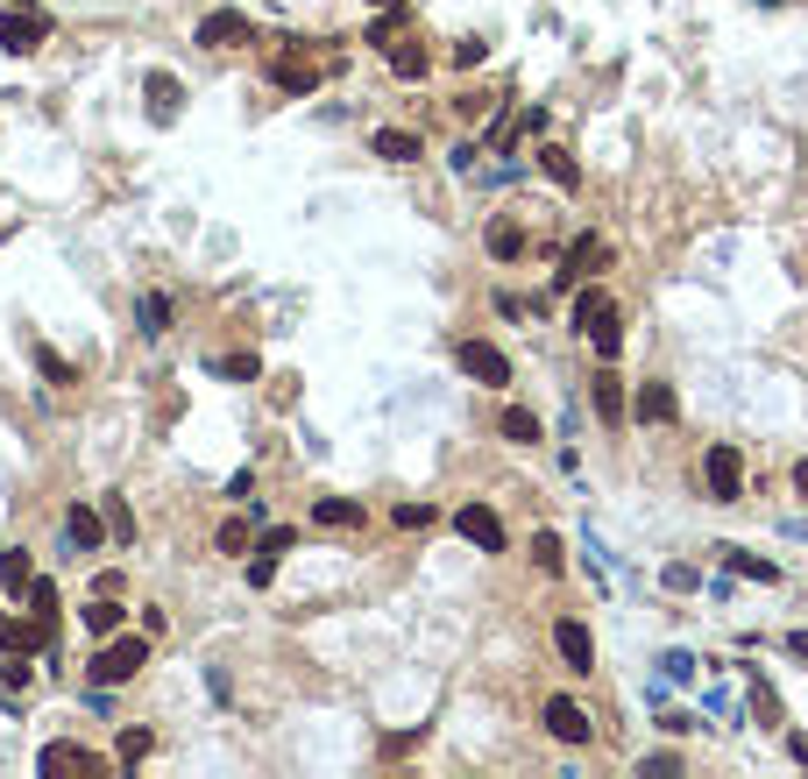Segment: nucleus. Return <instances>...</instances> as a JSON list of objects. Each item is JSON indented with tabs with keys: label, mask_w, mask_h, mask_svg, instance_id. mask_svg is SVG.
<instances>
[{
	"label": "nucleus",
	"mask_w": 808,
	"mask_h": 779,
	"mask_svg": "<svg viewBox=\"0 0 808 779\" xmlns=\"http://www.w3.org/2000/svg\"><path fill=\"white\" fill-rule=\"evenodd\" d=\"M575 326L596 340V354H603V362H617L624 334H617V298H610V291H581V298H575Z\"/></svg>",
	"instance_id": "nucleus-1"
},
{
	"label": "nucleus",
	"mask_w": 808,
	"mask_h": 779,
	"mask_svg": "<svg viewBox=\"0 0 808 779\" xmlns=\"http://www.w3.org/2000/svg\"><path fill=\"white\" fill-rule=\"evenodd\" d=\"M149 666V638H100V659H93V681L100 687H122V681H135V673Z\"/></svg>",
	"instance_id": "nucleus-2"
},
{
	"label": "nucleus",
	"mask_w": 808,
	"mask_h": 779,
	"mask_svg": "<svg viewBox=\"0 0 808 779\" xmlns=\"http://www.w3.org/2000/svg\"><path fill=\"white\" fill-rule=\"evenodd\" d=\"M702 482H709V503H738L744 497V454L730 440H716L702 454Z\"/></svg>",
	"instance_id": "nucleus-3"
},
{
	"label": "nucleus",
	"mask_w": 808,
	"mask_h": 779,
	"mask_svg": "<svg viewBox=\"0 0 808 779\" xmlns=\"http://www.w3.org/2000/svg\"><path fill=\"white\" fill-rule=\"evenodd\" d=\"M454 362H461V376H475V383H489V390L511 383V362H504V348H489V340H461Z\"/></svg>",
	"instance_id": "nucleus-4"
},
{
	"label": "nucleus",
	"mask_w": 808,
	"mask_h": 779,
	"mask_svg": "<svg viewBox=\"0 0 808 779\" xmlns=\"http://www.w3.org/2000/svg\"><path fill=\"white\" fill-rule=\"evenodd\" d=\"M199 43H206V50H249V43H256V22L234 14V8H220V14L199 22Z\"/></svg>",
	"instance_id": "nucleus-5"
},
{
	"label": "nucleus",
	"mask_w": 808,
	"mask_h": 779,
	"mask_svg": "<svg viewBox=\"0 0 808 779\" xmlns=\"http://www.w3.org/2000/svg\"><path fill=\"white\" fill-rule=\"evenodd\" d=\"M269 79H277V93H320L326 65H320V57H305V50H277V65H269Z\"/></svg>",
	"instance_id": "nucleus-6"
},
{
	"label": "nucleus",
	"mask_w": 808,
	"mask_h": 779,
	"mask_svg": "<svg viewBox=\"0 0 808 779\" xmlns=\"http://www.w3.org/2000/svg\"><path fill=\"white\" fill-rule=\"evenodd\" d=\"M43 36H50V22H43L36 8H0V50L28 57V50H36Z\"/></svg>",
	"instance_id": "nucleus-7"
},
{
	"label": "nucleus",
	"mask_w": 808,
	"mask_h": 779,
	"mask_svg": "<svg viewBox=\"0 0 808 779\" xmlns=\"http://www.w3.org/2000/svg\"><path fill=\"white\" fill-rule=\"evenodd\" d=\"M454 532L469 538V546H483V553H504V518L489 511V503H461V511H454Z\"/></svg>",
	"instance_id": "nucleus-8"
},
{
	"label": "nucleus",
	"mask_w": 808,
	"mask_h": 779,
	"mask_svg": "<svg viewBox=\"0 0 808 779\" xmlns=\"http://www.w3.org/2000/svg\"><path fill=\"white\" fill-rule=\"evenodd\" d=\"M553 652L567 659V673H589V666H596V638H589V624H581V617H561V624H553Z\"/></svg>",
	"instance_id": "nucleus-9"
},
{
	"label": "nucleus",
	"mask_w": 808,
	"mask_h": 779,
	"mask_svg": "<svg viewBox=\"0 0 808 779\" xmlns=\"http://www.w3.org/2000/svg\"><path fill=\"white\" fill-rule=\"evenodd\" d=\"M546 730H553L561 744H589V737H596L589 709H581V701H567V695H553V701H546Z\"/></svg>",
	"instance_id": "nucleus-10"
},
{
	"label": "nucleus",
	"mask_w": 808,
	"mask_h": 779,
	"mask_svg": "<svg viewBox=\"0 0 808 779\" xmlns=\"http://www.w3.org/2000/svg\"><path fill=\"white\" fill-rule=\"evenodd\" d=\"M50 772H107V758L85 752V744H50V752H43V779Z\"/></svg>",
	"instance_id": "nucleus-11"
},
{
	"label": "nucleus",
	"mask_w": 808,
	"mask_h": 779,
	"mask_svg": "<svg viewBox=\"0 0 808 779\" xmlns=\"http://www.w3.org/2000/svg\"><path fill=\"white\" fill-rule=\"evenodd\" d=\"M610 263V242H596V234H581L575 248H567V263H561V283H581L589 269H603Z\"/></svg>",
	"instance_id": "nucleus-12"
},
{
	"label": "nucleus",
	"mask_w": 808,
	"mask_h": 779,
	"mask_svg": "<svg viewBox=\"0 0 808 779\" xmlns=\"http://www.w3.org/2000/svg\"><path fill=\"white\" fill-rule=\"evenodd\" d=\"M65 546L71 553H100V511L93 503H71L65 511Z\"/></svg>",
	"instance_id": "nucleus-13"
},
{
	"label": "nucleus",
	"mask_w": 808,
	"mask_h": 779,
	"mask_svg": "<svg viewBox=\"0 0 808 779\" xmlns=\"http://www.w3.org/2000/svg\"><path fill=\"white\" fill-rule=\"evenodd\" d=\"M632 411H638V426H673V411H681V404H673V390H667V383H646Z\"/></svg>",
	"instance_id": "nucleus-14"
},
{
	"label": "nucleus",
	"mask_w": 808,
	"mask_h": 779,
	"mask_svg": "<svg viewBox=\"0 0 808 779\" xmlns=\"http://www.w3.org/2000/svg\"><path fill=\"white\" fill-rule=\"evenodd\" d=\"M0 646H8V652H43V646H57V631H50V624H43V617H28V624H8V631H0Z\"/></svg>",
	"instance_id": "nucleus-15"
},
{
	"label": "nucleus",
	"mask_w": 808,
	"mask_h": 779,
	"mask_svg": "<svg viewBox=\"0 0 808 779\" xmlns=\"http://www.w3.org/2000/svg\"><path fill=\"white\" fill-rule=\"evenodd\" d=\"M589 397H596V418H603V426H624V383H617V369H603V376L589 383Z\"/></svg>",
	"instance_id": "nucleus-16"
},
{
	"label": "nucleus",
	"mask_w": 808,
	"mask_h": 779,
	"mask_svg": "<svg viewBox=\"0 0 808 779\" xmlns=\"http://www.w3.org/2000/svg\"><path fill=\"white\" fill-rule=\"evenodd\" d=\"M122 617H128V609L114 603V595H93V603L79 609V624H85V631H93V638H114V631H122Z\"/></svg>",
	"instance_id": "nucleus-17"
},
{
	"label": "nucleus",
	"mask_w": 808,
	"mask_h": 779,
	"mask_svg": "<svg viewBox=\"0 0 808 779\" xmlns=\"http://www.w3.org/2000/svg\"><path fill=\"white\" fill-rule=\"evenodd\" d=\"M312 518H320L326 524V532H334V524H340V532H362V503H348V497H320V503H312Z\"/></svg>",
	"instance_id": "nucleus-18"
},
{
	"label": "nucleus",
	"mask_w": 808,
	"mask_h": 779,
	"mask_svg": "<svg viewBox=\"0 0 808 779\" xmlns=\"http://www.w3.org/2000/svg\"><path fill=\"white\" fill-rule=\"evenodd\" d=\"M149 114H157V121H177V114H185V85L157 71V79H149Z\"/></svg>",
	"instance_id": "nucleus-19"
},
{
	"label": "nucleus",
	"mask_w": 808,
	"mask_h": 779,
	"mask_svg": "<svg viewBox=\"0 0 808 779\" xmlns=\"http://www.w3.org/2000/svg\"><path fill=\"white\" fill-rule=\"evenodd\" d=\"M539 171H546V177H553V185H561V191H575V185H581V163L567 156L561 142H546V149H539Z\"/></svg>",
	"instance_id": "nucleus-20"
},
{
	"label": "nucleus",
	"mask_w": 808,
	"mask_h": 779,
	"mask_svg": "<svg viewBox=\"0 0 808 779\" xmlns=\"http://www.w3.org/2000/svg\"><path fill=\"white\" fill-rule=\"evenodd\" d=\"M483 242H489V256H497V263L526 256V228H518V220H489V234H483Z\"/></svg>",
	"instance_id": "nucleus-21"
},
{
	"label": "nucleus",
	"mask_w": 808,
	"mask_h": 779,
	"mask_svg": "<svg viewBox=\"0 0 808 779\" xmlns=\"http://www.w3.org/2000/svg\"><path fill=\"white\" fill-rule=\"evenodd\" d=\"M383 57H391V71H397V79H426V71H432V57L418 50V43H391Z\"/></svg>",
	"instance_id": "nucleus-22"
},
{
	"label": "nucleus",
	"mask_w": 808,
	"mask_h": 779,
	"mask_svg": "<svg viewBox=\"0 0 808 779\" xmlns=\"http://www.w3.org/2000/svg\"><path fill=\"white\" fill-rule=\"evenodd\" d=\"M497 432H504V440H511V446H532V440H539V418L526 411V404H511V411L497 418Z\"/></svg>",
	"instance_id": "nucleus-23"
},
{
	"label": "nucleus",
	"mask_w": 808,
	"mask_h": 779,
	"mask_svg": "<svg viewBox=\"0 0 808 779\" xmlns=\"http://www.w3.org/2000/svg\"><path fill=\"white\" fill-rule=\"evenodd\" d=\"M135 319H142V334H149V340H157V334H171V298L142 291V305H135Z\"/></svg>",
	"instance_id": "nucleus-24"
},
{
	"label": "nucleus",
	"mask_w": 808,
	"mask_h": 779,
	"mask_svg": "<svg viewBox=\"0 0 808 779\" xmlns=\"http://www.w3.org/2000/svg\"><path fill=\"white\" fill-rule=\"evenodd\" d=\"M377 156H391V163H418V135L383 128V135H377Z\"/></svg>",
	"instance_id": "nucleus-25"
},
{
	"label": "nucleus",
	"mask_w": 808,
	"mask_h": 779,
	"mask_svg": "<svg viewBox=\"0 0 808 779\" xmlns=\"http://www.w3.org/2000/svg\"><path fill=\"white\" fill-rule=\"evenodd\" d=\"M0 581H8L14 595H28V581H36V567H28V553L14 546V553H0Z\"/></svg>",
	"instance_id": "nucleus-26"
},
{
	"label": "nucleus",
	"mask_w": 808,
	"mask_h": 779,
	"mask_svg": "<svg viewBox=\"0 0 808 779\" xmlns=\"http://www.w3.org/2000/svg\"><path fill=\"white\" fill-rule=\"evenodd\" d=\"M22 603H28V617H43V624L57 631V609H65V603H57V589H50V581H28V595H22Z\"/></svg>",
	"instance_id": "nucleus-27"
},
{
	"label": "nucleus",
	"mask_w": 808,
	"mask_h": 779,
	"mask_svg": "<svg viewBox=\"0 0 808 779\" xmlns=\"http://www.w3.org/2000/svg\"><path fill=\"white\" fill-rule=\"evenodd\" d=\"M532 560H539V574H561V538L539 532V538H532Z\"/></svg>",
	"instance_id": "nucleus-28"
},
{
	"label": "nucleus",
	"mask_w": 808,
	"mask_h": 779,
	"mask_svg": "<svg viewBox=\"0 0 808 779\" xmlns=\"http://www.w3.org/2000/svg\"><path fill=\"white\" fill-rule=\"evenodd\" d=\"M213 369H220V376H234V383L263 376V362H256V354H228V362H213Z\"/></svg>",
	"instance_id": "nucleus-29"
},
{
	"label": "nucleus",
	"mask_w": 808,
	"mask_h": 779,
	"mask_svg": "<svg viewBox=\"0 0 808 779\" xmlns=\"http://www.w3.org/2000/svg\"><path fill=\"white\" fill-rule=\"evenodd\" d=\"M107 524H114V538H122V546H128V538H135V511H128V503H122V497H107Z\"/></svg>",
	"instance_id": "nucleus-30"
},
{
	"label": "nucleus",
	"mask_w": 808,
	"mask_h": 779,
	"mask_svg": "<svg viewBox=\"0 0 808 779\" xmlns=\"http://www.w3.org/2000/svg\"><path fill=\"white\" fill-rule=\"evenodd\" d=\"M149 752H157V737H149V730H128V737H122V758H128V766H142Z\"/></svg>",
	"instance_id": "nucleus-31"
},
{
	"label": "nucleus",
	"mask_w": 808,
	"mask_h": 779,
	"mask_svg": "<svg viewBox=\"0 0 808 779\" xmlns=\"http://www.w3.org/2000/svg\"><path fill=\"white\" fill-rule=\"evenodd\" d=\"M249 532H256V524H249V518L220 524V553H242V546H249Z\"/></svg>",
	"instance_id": "nucleus-32"
},
{
	"label": "nucleus",
	"mask_w": 808,
	"mask_h": 779,
	"mask_svg": "<svg viewBox=\"0 0 808 779\" xmlns=\"http://www.w3.org/2000/svg\"><path fill=\"white\" fill-rule=\"evenodd\" d=\"M730 567H738V574H759V581H773V574H781L773 560H752V553H730Z\"/></svg>",
	"instance_id": "nucleus-33"
},
{
	"label": "nucleus",
	"mask_w": 808,
	"mask_h": 779,
	"mask_svg": "<svg viewBox=\"0 0 808 779\" xmlns=\"http://www.w3.org/2000/svg\"><path fill=\"white\" fill-rule=\"evenodd\" d=\"M269 574H277V553H256L249 560V589H269Z\"/></svg>",
	"instance_id": "nucleus-34"
},
{
	"label": "nucleus",
	"mask_w": 808,
	"mask_h": 779,
	"mask_svg": "<svg viewBox=\"0 0 808 779\" xmlns=\"http://www.w3.org/2000/svg\"><path fill=\"white\" fill-rule=\"evenodd\" d=\"M36 362H43V376H50V383H71V362H65V354H50V348H36Z\"/></svg>",
	"instance_id": "nucleus-35"
},
{
	"label": "nucleus",
	"mask_w": 808,
	"mask_h": 779,
	"mask_svg": "<svg viewBox=\"0 0 808 779\" xmlns=\"http://www.w3.org/2000/svg\"><path fill=\"white\" fill-rule=\"evenodd\" d=\"M397 524H404V532H426V524H432V511H426V503H404V511H397Z\"/></svg>",
	"instance_id": "nucleus-36"
},
{
	"label": "nucleus",
	"mask_w": 808,
	"mask_h": 779,
	"mask_svg": "<svg viewBox=\"0 0 808 779\" xmlns=\"http://www.w3.org/2000/svg\"><path fill=\"white\" fill-rule=\"evenodd\" d=\"M291 538H298V532H284V524H277V532H263V553H277V560H284V553H291Z\"/></svg>",
	"instance_id": "nucleus-37"
},
{
	"label": "nucleus",
	"mask_w": 808,
	"mask_h": 779,
	"mask_svg": "<svg viewBox=\"0 0 808 779\" xmlns=\"http://www.w3.org/2000/svg\"><path fill=\"white\" fill-rule=\"evenodd\" d=\"M787 652H795V659H808V631H795V638H787Z\"/></svg>",
	"instance_id": "nucleus-38"
},
{
	"label": "nucleus",
	"mask_w": 808,
	"mask_h": 779,
	"mask_svg": "<svg viewBox=\"0 0 808 779\" xmlns=\"http://www.w3.org/2000/svg\"><path fill=\"white\" fill-rule=\"evenodd\" d=\"M795 489H801V497H808V461H801V468H795Z\"/></svg>",
	"instance_id": "nucleus-39"
},
{
	"label": "nucleus",
	"mask_w": 808,
	"mask_h": 779,
	"mask_svg": "<svg viewBox=\"0 0 808 779\" xmlns=\"http://www.w3.org/2000/svg\"><path fill=\"white\" fill-rule=\"evenodd\" d=\"M369 8H391V14H397V8H404V0H369Z\"/></svg>",
	"instance_id": "nucleus-40"
},
{
	"label": "nucleus",
	"mask_w": 808,
	"mask_h": 779,
	"mask_svg": "<svg viewBox=\"0 0 808 779\" xmlns=\"http://www.w3.org/2000/svg\"><path fill=\"white\" fill-rule=\"evenodd\" d=\"M0 631H8V617H0Z\"/></svg>",
	"instance_id": "nucleus-41"
}]
</instances>
